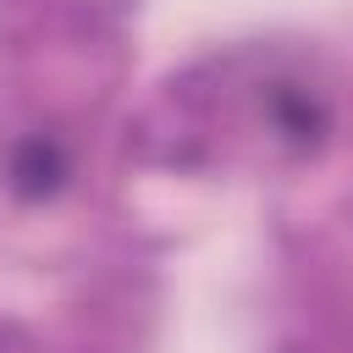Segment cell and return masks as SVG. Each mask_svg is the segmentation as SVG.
Wrapping results in <instances>:
<instances>
[{
  "mask_svg": "<svg viewBox=\"0 0 353 353\" xmlns=\"http://www.w3.org/2000/svg\"><path fill=\"white\" fill-rule=\"evenodd\" d=\"M11 176H17V188H28V193H50L55 176H61V154H55L50 143H28V149L17 154V165H11Z\"/></svg>",
  "mask_w": 353,
  "mask_h": 353,
  "instance_id": "obj_1",
  "label": "cell"
}]
</instances>
